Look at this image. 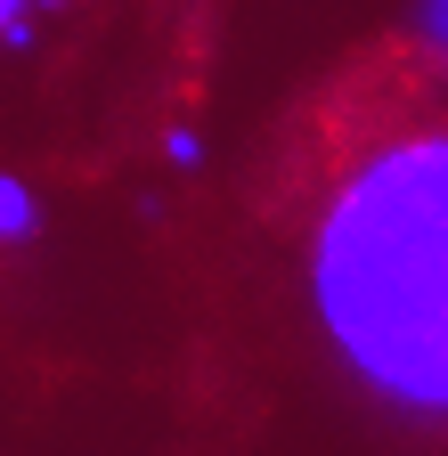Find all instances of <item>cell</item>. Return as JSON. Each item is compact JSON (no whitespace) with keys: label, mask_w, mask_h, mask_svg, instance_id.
<instances>
[{"label":"cell","mask_w":448,"mask_h":456,"mask_svg":"<svg viewBox=\"0 0 448 456\" xmlns=\"http://www.w3.org/2000/svg\"><path fill=\"white\" fill-rule=\"evenodd\" d=\"M253 220L294 245L302 318L359 416L448 440V82L359 41L269 123Z\"/></svg>","instance_id":"1"},{"label":"cell","mask_w":448,"mask_h":456,"mask_svg":"<svg viewBox=\"0 0 448 456\" xmlns=\"http://www.w3.org/2000/svg\"><path fill=\"white\" fill-rule=\"evenodd\" d=\"M90 0H0V49H25L41 33H58L66 17H82Z\"/></svg>","instance_id":"2"},{"label":"cell","mask_w":448,"mask_h":456,"mask_svg":"<svg viewBox=\"0 0 448 456\" xmlns=\"http://www.w3.org/2000/svg\"><path fill=\"white\" fill-rule=\"evenodd\" d=\"M17 220H25V212H17ZM17 220H0V253H9V245L25 237V228H17Z\"/></svg>","instance_id":"3"}]
</instances>
